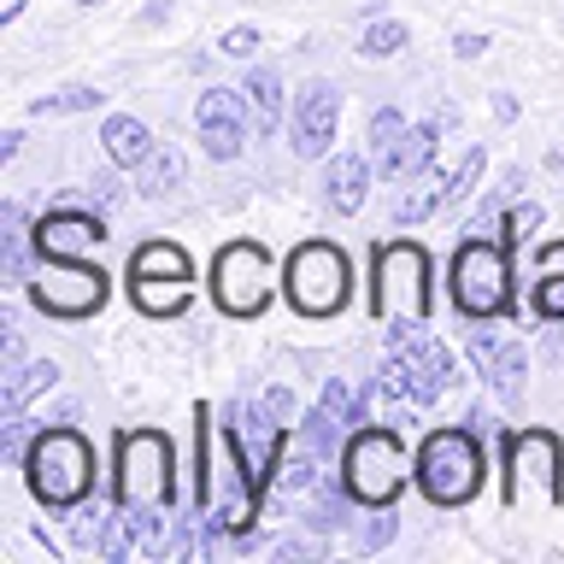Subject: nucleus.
Masks as SVG:
<instances>
[{"mask_svg":"<svg viewBox=\"0 0 564 564\" xmlns=\"http://www.w3.org/2000/svg\"><path fill=\"white\" fill-rule=\"evenodd\" d=\"M264 412H271L276 423H294V394L289 388H264Z\"/></svg>","mask_w":564,"mask_h":564,"instance_id":"79ce46f5","label":"nucleus"},{"mask_svg":"<svg viewBox=\"0 0 564 564\" xmlns=\"http://www.w3.org/2000/svg\"><path fill=\"white\" fill-rule=\"evenodd\" d=\"M405 130H412V123H405V118L394 112V106H382V112L370 118V153H377V165H382V159L405 141Z\"/></svg>","mask_w":564,"mask_h":564,"instance_id":"2f4dec72","label":"nucleus"},{"mask_svg":"<svg viewBox=\"0 0 564 564\" xmlns=\"http://www.w3.org/2000/svg\"><path fill=\"white\" fill-rule=\"evenodd\" d=\"M35 423L24 417V412H0V453H7V465H24L30 458V447H35Z\"/></svg>","mask_w":564,"mask_h":564,"instance_id":"c756f323","label":"nucleus"},{"mask_svg":"<svg viewBox=\"0 0 564 564\" xmlns=\"http://www.w3.org/2000/svg\"><path fill=\"white\" fill-rule=\"evenodd\" d=\"M435 206H447V183H441L435 171H417V176H412V188H405L400 200H394V224L412 229V224L430 218Z\"/></svg>","mask_w":564,"mask_h":564,"instance_id":"aec40b11","label":"nucleus"},{"mask_svg":"<svg viewBox=\"0 0 564 564\" xmlns=\"http://www.w3.org/2000/svg\"><path fill=\"white\" fill-rule=\"evenodd\" d=\"M523 377H529V352H523V341H500V352H494V365H488L494 394H500V400H523Z\"/></svg>","mask_w":564,"mask_h":564,"instance_id":"5701e85b","label":"nucleus"},{"mask_svg":"<svg viewBox=\"0 0 564 564\" xmlns=\"http://www.w3.org/2000/svg\"><path fill=\"white\" fill-rule=\"evenodd\" d=\"M18 359H24V329L7 317V324H0V377H12Z\"/></svg>","mask_w":564,"mask_h":564,"instance_id":"ea45409f","label":"nucleus"},{"mask_svg":"<svg viewBox=\"0 0 564 564\" xmlns=\"http://www.w3.org/2000/svg\"><path fill=\"white\" fill-rule=\"evenodd\" d=\"M324 546L317 541H276V558H317Z\"/></svg>","mask_w":564,"mask_h":564,"instance_id":"a18cd8bd","label":"nucleus"},{"mask_svg":"<svg viewBox=\"0 0 564 564\" xmlns=\"http://www.w3.org/2000/svg\"><path fill=\"white\" fill-rule=\"evenodd\" d=\"M100 148H106V159H112L118 171H141L148 165V153L159 148V141L148 135V123L141 118H130V112H112L100 123Z\"/></svg>","mask_w":564,"mask_h":564,"instance_id":"4468645a","label":"nucleus"},{"mask_svg":"<svg viewBox=\"0 0 564 564\" xmlns=\"http://www.w3.org/2000/svg\"><path fill=\"white\" fill-rule=\"evenodd\" d=\"M317 465H324V458L306 453V447H300L294 458H276L271 488H282V494H306V488H317Z\"/></svg>","mask_w":564,"mask_h":564,"instance_id":"cd10ccee","label":"nucleus"},{"mask_svg":"<svg viewBox=\"0 0 564 564\" xmlns=\"http://www.w3.org/2000/svg\"><path fill=\"white\" fill-rule=\"evenodd\" d=\"M88 194H95L100 206H118V194H123V188H118V176H106V171H100L95 183H88Z\"/></svg>","mask_w":564,"mask_h":564,"instance_id":"37998d69","label":"nucleus"},{"mask_svg":"<svg viewBox=\"0 0 564 564\" xmlns=\"http://www.w3.org/2000/svg\"><path fill=\"white\" fill-rule=\"evenodd\" d=\"M458 382L453 370V352L435 341V335H405V341L388 352L382 365V394H400V400H417V405H435L447 388Z\"/></svg>","mask_w":564,"mask_h":564,"instance_id":"6e6552de","label":"nucleus"},{"mask_svg":"<svg viewBox=\"0 0 564 564\" xmlns=\"http://www.w3.org/2000/svg\"><path fill=\"white\" fill-rule=\"evenodd\" d=\"M400 47H405V24H400V18H370V24H365V42H359L365 59H394Z\"/></svg>","mask_w":564,"mask_h":564,"instance_id":"7c9ffc66","label":"nucleus"},{"mask_svg":"<svg viewBox=\"0 0 564 564\" xmlns=\"http://www.w3.org/2000/svg\"><path fill=\"white\" fill-rule=\"evenodd\" d=\"M200 148L212 159H236L247 148V123H200Z\"/></svg>","mask_w":564,"mask_h":564,"instance_id":"473e14b6","label":"nucleus"},{"mask_svg":"<svg viewBox=\"0 0 564 564\" xmlns=\"http://www.w3.org/2000/svg\"><path fill=\"white\" fill-rule=\"evenodd\" d=\"M130 300L148 317H176L194 300V276H130Z\"/></svg>","mask_w":564,"mask_h":564,"instance_id":"f3484780","label":"nucleus"},{"mask_svg":"<svg viewBox=\"0 0 564 564\" xmlns=\"http://www.w3.org/2000/svg\"><path fill=\"white\" fill-rule=\"evenodd\" d=\"M241 95H247V106H253V130L264 141L282 135V77L276 70H253V77L241 83Z\"/></svg>","mask_w":564,"mask_h":564,"instance_id":"6ab92c4d","label":"nucleus"},{"mask_svg":"<svg viewBox=\"0 0 564 564\" xmlns=\"http://www.w3.org/2000/svg\"><path fill=\"white\" fill-rule=\"evenodd\" d=\"M347 500H352V488H329V482H317V500L306 506V523L312 529H341L347 523Z\"/></svg>","mask_w":564,"mask_h":564,"instance_id":"c85d7f7f","label":"nucleus"},{"mask_svg":"<svg viewBox=\"0 0 564 564\" xmlns=\"http://www.w3.org/2000/svg\"><path fill=\"white\" fill-rule=\"evenodd\" d=\"M558 494H564L558 435H546V430L506 435V506H518V511H553Z\"/></svg>","mask_w":564,"mask_h":564,"instance_id":"7ed1b4c3","label":"nucleus"},{"mask_svg":"<svg viewBox=\"0 0 564 564\" xmlns=\"http://www.w3.org/2000/svg\"><path fill=\"white\" fill-rule=\"evenodd\" d=\"M341 430H347V417H335L329 405L317 400V412H312V417H300V447L317 453V458L329 465V458H335V441H341Z\"/></svg>","mask_w":564,"mask_h":564,"instance_id":"393cba45","label":"nucleus"},{"mask_svg":"<svg viewBox=\"0 0 564 564\" xmlns=\"http://www.w3.org/2000/svg\"><path fill=\"white\" fill-rule=\"evenodd\" d=\"M30 300L42 306L47 317H88L106 306V276L83 259H53L42 253L35 259V276H30Z\"/></svg>","mask_w":564,"mask_h":564,"instance_id":"9b49d317","label":"nucleus"},{"mask_svg":"<svg viewBox=\"0 0 564 564\" xmlns=\"http://www.w3.org/2000/svg\"><path fill=\"white\" fill-rule=\"evenodd\" d=\"M18 141H24L18 130H7V135H0V159H18Z\"/></svg>","mask_w":564,"mask_h":564,"instance_id":"09e8293b","label":"nucleus"},{"mask_svg":"<svg viewBox=\"0 0 564 564\" xmlns=\"http://www.w3.org/2000/svg\"><path fill=\"white\" fill-rule=\"evenodd\" d=\"M482 47H488V35H470V30H458V35H453V53H458V59H476Z\"/></svg>","mask_w":564,"mask_h":564,"instance_id":"c03bdc74","label":"nucleus"},{"mask_svg":"<svg viewBox=\"0 0 564 564\" xmlns=\"http://www.w3.org/2000/svg\"><path fill=\"white\" fill-rule=\"evenodd\" d=\"M130 276H194V259L176 241H148L130 253Z\"/></svg>","mask_w":564,"mask_h":564,"instance_id":"4be33fe9","label":"nucleus"},{"mask_svg":"<svg viewBox=\"0 0 564 564\" xmlns=\"http://www.w3.org/2000/svg\"><path fill=\"white\" fill-rule=\"evenodd\" d=\"M0 253H7V282H12V289L35 276L42 247H35V229L24 218V206H0Z\"/></svg>","mask_w":564,"mask_h":564,"instance_id":"2eb2a0df","label":"nucleus"},{"mask_svg":"<svg viewBox=\"0 0 564 564\" xmlns=\"http://www.w3.org/2000/svg\"><path fill=\"white\" fill-rule=\"evenodd\" d=\"M394 529H400V523H394V511L382 506L377 518H370V523L359 529V546H365V553H377V546H388V541H394Z\"/></svg>","mask_w":564,"mask_h":564,"instance_id":"4c0bfd02","label":"nucleus"},{"mask_svg":"<svg viewBox=\"0 0 564 564\" xmlns=\"http://www.w3.org/2000/svg\"><path fill=\"white\" fill-rule=\"evenodd\" d=\"M218 47L229 53V59H253V53H259V30L236 24V30H224V35H218Z\"/></svg>","mask_w":564,"mask_h":564,"instance_id":"a19ab883","label":"nucleus"},{"mask_svg":"<svg viewBox=\"0 0 564 564\" xmlns=\"http://www.w3.org/2000/svg\"><path fill=\"white\" fill-rule=\"evenodd\" d=\"M465 352H470V365H476V370H482V377H488L494 352H500V335H494V329H470V335H465Z\"/></svg>","mask_w":564,"mask_h":564,"instance_id":"58836bf2","label":"nucleus"},{"mask_svg":"<svg viewBox=\"0 0 564 564\" xmlns=\"http://www.w3.org/2000/svg\"><path fill=\"white\" fill-rule=\"evenodd\" d=\"M453 300L465 317H506L511 312V264L506 241L470 236L453 253Z\"/></svg>","mask_w":564,"mask_h":564,"instance_id":"39448f33","label":"nucleus"},{"mask_svg":"<svg viewBox=\"0 0 564 564\" xmlns=\"http://www.w3.org/2000/svg\"><path fill=\"white\" fill-rule=\"evenodd\" d=\"M482 171H488V148H470V153H465V165L447 176V200H465V194L482 183Z\"/></svg>","mask_w":564,"mask_h":564,"instance_id":"f704fd0d","label":"nucleus"},{"mask_svg":"<svg viewBox=\"0 0 564 564\" xmlns=\"http://www.w3.org/2000/svg\"><path fill=\"white\" fill-rule=\"evenodd\" d=\"M546 359H564V335H558V329L546 335Z\"/></svg>","mask_w":564,"mask_h":564,"instance_id":"8fccbe9b","label":"nucleus"},{"mask_svg":"<svg viewBox=\"0 0 564 564\" xmlns=\"http://www.w3.org/2000/svg\"><path fill=\"white\" fill-rule=\"evenodd\" d=\"M347 253L341 247H329V241H306V247H294L289 253V271H282V289H289L294 300V312H306V317H329V312H341L347 306Z\"/></svg>","mask_w":564,"mask_h":564,"instance_id":"423d86ee","label":"nucleus"},{"mask_svg":"<svg viewBox=\"0 0 564 564\" xmlns=\"http://www.w3.org/2000/svg\"><path fill=\"white\" fill-rule=\"evenodd\" d=\"M370 312L382 317L388 347H400L405 335H417L430 324V253L417 241H388L377 259H370Z\"/></svg>","mask_w":564,"mask_h":564,"instance_id":"f257e3e1","label":"nucleus"},{"mask_svg":"<svg viewBox=\"0 0 564 564\" xmlns=\"http://www.w3.org/2000/svg\"><path fill=\"white\" fill-rule=\"evenodd\" d=\"M535 312L541 317H564V276H535Z\"/></svg>","mask_w":564,"mask_h":564,"instance_id":"e433bc0d","label":"nucleus"},{"mask_svg":"<svg viewBox=\"0 0 564 564\" xmlns=\"http://www.w3.org/2000/svg\"><path fill=\"white\" fill-rule=\"evenodd\" d=\"M100 100H106L100 88H88V83H70V88H59V95H42V100L30 106V112H35V118H65V112H95Z\"/></svg>","mask_w":564,"mask_h":564,"instance_id":"bb28decb","label":"nucleus"},{"mask_svg":"<svg viewBox=\"0 0 564 564\" xmlns=\"http://www.w3.org/2000/svg\"><path fill=\"white\" fill-rule=\"evenodd\" d=\"M535 229H541V206L523 200V206H511L506 218H500V241H506V247H523L529 236H535Z\"/></svg>","mask_w":564,"mask_h":564,"instance_id":"72a5a7b5","label":"nucleus"},{"mask_svg":"<svg viewBox=\"0 0 564 564\" xmlns=\"http://www.w3.org/2000/svg\"><path fill=\"white\" fill-rule=\"evenodd\" d=\"M535 276H564V247H546L541 264H535Z\"/></svg>","mask_w":564,"mask_h":564,"instance_id":"49530a36","label":"nucleus"},{"mask_svg":"<svg viewBox=\"0 0 564 564\" xmlns=\"http://www.w3.org/2000/svg\"><path fill=\"white\" fill-rule=\"evenodd\" d=\"M335 123H341V88L312 77L306 88L294 95V153L300 159H324L329 141H335Z\"/></svg>","mask_w":564,"mask_h":564,"instance_id":"f8f14e48","label":"nucleus"},{"mask_svg":"<svg viewBox=\"0 0 564 564\" xmlns=\"http://www.w3.org/2000/svg\"><path fill=\"white\" fill-rule=\"evenodd\" d=\"M212 289H218V306L229 317H259L276 294V264L259 241H236L212 264Z\"/></svg>","mask_w":564,"mask_h":564,"instance_id":"9d476101","label":"nucleus"},{"mask_svg":"<svg viewBox=\"0 0 564 564\" xmlns=\"http://www.w3.org/2000/svg\"><path fill=\"white\" fill-rule=\"evenodd\" d=\"M324 194H329V206L341 212V218H352V212L365 206V194H370V159L335 153L329 171H324Z\"/></svg>","mask_w":564,"mask_h":564,"instance_id":"dca6fc26","label":"nucleus"},{"mask_svg":"<svg viewBox=\"0 0 564 564\" xmlns=\"http://www.w3.org/2000/svg\"><path fill=\"white\" fill-rule=\"evenodd\" d=\"M53 382H59V365L53 359H35L24 370H12V377H0V412H24V400L53 388Z\"/></svg>","mask_w":564,"mask_h":564,"instance_id":"412c9836","label":"nucleus"},{"mask_svg":"<svg viewBox=\"0 0 564 564\" xmlns=\"http://www.w3.org/2000/svg\"><path fill=\"white\" fill-rule=\"evenodd\" d=\"M83 7H106V0H83Z\"/></svg>","mask_w":564,"mask_h":564,"instance_id":"3c124183","label":"nucleus"},{"mask_svg":"<svg viewBox=\"0 0 564 564\" xmlns=\"http://www.w3.org/2000/svg\"><path fill=\"white\" fill-rule=\"evenodd\" d=\"M106 518H112V506H83L77 511V523H70V535H77V546H100V535H106Z\"/></svg>","mask_w":564,"mask_h":564,"instance_id":"c9c22d12","label":"nucleus"},{"mask_svg":"<svg viewBox=\"0 0 564 564\" xmlns=\"http://www.w3.org/2000/svg\"><path fill=\"white\" fill-rule=\"evenodd\" d=\"M417 488L430 494L435 506L476 500V488H482V447H476V430H435V435H423Z\"/></svg>","mask_w":564,"mask_h":564,"instance_id":"20e7f679","label":"nucleus"},{"mask_svg":"<svg viewBox=\"0 0 564 564\" xmlns=\"http://www.w3.org/2000/svg\"><path fill=\"white\" fill-rule=\"evenodd\" d=\"M341 482L352 488V500L365 506H388L405 482V453L394 430H352L347 453H341Z\"/></svg>","mask_w":564,"mask_h":564,"instance_id":"0eeeda50","label":"nucleus"},{"mask_svg":"<svg viewBox=\"0 0 564 564\" xmlns=\"http://www.w3.org/2000/svg\"><path fill=\"white\" fill-rule=\"evenodd\" d=\"M176 183H183V153H176V148H153V153H148V165L135 171V188L148 194V200L171 194Z\"/></svg>","mask_w":564,"mask_h":564,"instance_id":"b1692460","label":"nucleus"},{"mask_svg":"<svg viewBox=\"0 0 564 564\" xmlns=\"http://www.w3.org/2000/svg\"><path fill=\"white\" fill-rule=\"evenodd\" d=\"M100 241H106V224L88 218V212H47V218L35 224V247L53 259H83V253H95Z\"/></svg>","mask_w":564,"mask_h":564,"instance_id":"ddd939ff","label":"nucleus"},{"mask_svg":"<svg viewBox=\"0 0 564 564\" xmlns=\"http://www.w3.org/2000/svg\"><path fill=\"white\" fill-rule=\"evenodd\" d=\"M430 165H435V123H417V130H405V141L377 165V176L382 183H400V176H417Z\"/></svg>","mask_w":564,"mask_h":564,"instance_id":"a211bd4d","label":"nucleus"},{"mask_svg":"<svg viewBox=\"0 0 564 564\" xmlns=\"http://www.w3.org/2000/svg\"><path fill=\"white\" fill-rule=\"evenodd\" d=\"M24 470H30V494L47 511H70L95 494V447L77 430H42Z\"/></svg>","mask_w":564,"mask_h":564,"instance_id":"f03ea898","label":"nucleus"},{"mask_svg":"<svg viewBox=\"0 0 564 564\" xmlns=\"http://www.w3.org/2000/svg\"><path fill=\"white\" fill-rule=\"evenodd\" d=\"M247 95H236V88H206L200 106H194V123H247Z\"/></svg>","mask_w":564,"mask_h":564,"instance_id":"a878e982","label":"nucleus"},{"mask_svg":"<svg viewBox=\"0 0 564 564\" xmlns=\"http://www.w3.org/2000/svg\"><path fill=\"white\" fill-rule=\"evenodd\" d=\"M494 118L511 123V118H518V100H511V95H494Z\"/></svg>","mask_w":564,"mask_h":564,"instance_id":"de8ad7c7","label":"nucleus"},{"mask_svg":"<svg viewBox=\"0 0 564 564\" xmlns=\"http://www.w3.org/2000/svg\"><path fill=\"white\" fill-rule=\"evenodd\" d=\"M171 500V441L159 430L118 441V506L130 511H165Z\"/></svg>","mask_w":564,"mask_h":564,"instance_id":"1a4fd4ad","label":"nucleus"}]
</instances>
